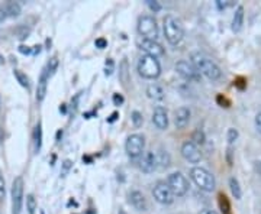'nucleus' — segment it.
I'll use <instances>...</instances> for the list:
<instances>
[{"instance_id":"34","label":"nucleus","mask_w":261,"mask_h":214,"mask_svg":"<svg viewBox=\"0 0 261 214\" xmlns=\"http://www.w3.org/2000/svg\"><path fill=\"white\" fill-rule=\"evenodd\" d=\"M122 103H123V97H122L120 94H118V93L113 94V105H115V106H120Z\"/></svg>"},{"instance_id":"16","label":"nucleus","mask_w":261,"mask_h":214,"mask_svg":"<svg viewBox=\"0 0 261 214\" xmlns=\"http://www.w3.org/2000/svg\"><path fill=\"white\" fill-rule=\"evenodd\" d=\"M129 201H131V204L134 206V209L138 210V212H147V210H148L147 200H145L144 194L140 193V191H132V193L129 194Z\"/></svg>"},{"instance_id":"7","label":"nucleus","mask_w":261,"mask_h":214,"mask_svg":"<svg viewBox=\"0 0 261 214\" xmlns=\"http://www.w3.org/2000/svg\"><path fill=\"white\" fill-rule=\"evenodd\" d=\"M145 149V138L140 133H134L126 139L125 143V151L128 154V157L131 158H140L142 157Z\"/></svg>"},{"instance_id":"17","label":"nucleus","mask_w":261,"mask_h":214,"mask_svg":"<svg viewBox=\"0 0 261 214\" xmlns=\"http://www.w3.org/2000/svg\"><path fill=\"white\" fill-rule=\"evenodd\" d=\"M48 72L47 70L42 71L41 74V78H40V83H38V87H37V100L38 102H42L45 99V94H47V81H48Z\"/></svg>"},{"instance_id":"12","label":"nucleus","mask_w":261,"mask_h":214,"mask_svg":"<svg viewBox=\"0 0 261 214\" xmlns=\"http://www.w3.org/2000/svg\"><path fill=\"white\" fill-rule=\"evenodd\" d=\"M140 48L145 53V55L154 56V58H160L165 54V50L162 48V45L157 41H150V39H141L138 42Z\"/></svg>"},{"instance_id":"26","label":"nucleus","mask_w":261,"mask_h":214,"mask_svg":"<svg viewBox=\"0 0 261 214\" xmlns=\"http://www.w3.org/2000/svg\"><path fill=\"white\" fill-rule=\"evenodd\" d=\"M131 120H132V125L134 127H141L144 125V117H142V113H140L138 110H134L131 113Z\"/></svg>"},{"instance_id":"3","label":"nucleus","mask_w":261,"mask_h":214,"mask_svg":"<svg viewBox=\"0 0 261 214\" xmlns=\"http://www.w3.org/2000/svg\"><path fill=\"white\" fill-rule=\"evenodd\" d=\"M137 68H138L140 75L147 80H156L161 74V65L158 62V59L154 56L145 55V54L138 59Z\"/></svg>"},{"instance_id":"21","label":"nucleus","mask_w":261,"mask_h":214,"mask_svg":"<svg viewBox=\"0 0 261 214\" xmlns=\"http://www.w3.org/2000/svg\"><path fill=\"white\" fill-rule=\"evenodd\" d=\"M157 155V162H158V165L161 166V168H167V166H170V163H171V157H170V154L165 151V149H160L158 152H156Z\"/></svg>"},{"instance_id":"1","label":"nucleus","mask_w":261,"mask_h":214,"mask_svg":"<svg viewBox=\"0 0 261 214\" xmlns=\"http://www.w3.org/2000/svg\"><path fill=\"white\" fill-rule=\"evenodd\" d=\"M190 59H192V64L196 67V70L209 80L216 81L222 77V71L219 65L203 53H193Z\"/></svg>"},{"instance_id":"39","label":"nucleus","mask_w":261,"mask_h":214,"mask_svg":"<svg viewBox=\"0 0 261 214\" xmlns=\"http://www.w3.org/2000/svg\"><path fill=\"white\" fill-rule=\"evenodd\" d=\"M256 126H257L259 132L261 133V113H259V114L256 116Z\"/></svg>"},{"instance_id":"24","label":"nucleus","mask_w":261,"mask_h":214,"mask_svg":"<svg viewBox=\"0 0 261 214\" xmlns=\"http://www.w3.org/2000/svg\"><path fill=\"white\" fill-rule=\"evenodd\" d=\"M6 13H7V16H12V18L19 16V13H20V6H19L18 3H15V1H10V3L6 4L4 15H6Z\"/></svg>"},{"instance_id":"20","label":"nucleus","mask_w":261,"mask_h":214,"mask_svg":"<svg viewBox=\"0 0 261 214\" xmlns=\"http://www.w3.org/2000/svg\"><path fill=\"white\" fill-rule=\"evenodd\" d=\"M119 80L122 81L123 86H126L129 83V64L126 61V58L122 59V62L119 65Z\"/></svg>"},{"instance_id":"27","label":"nucleus","mask_w":261,"mask_h":214,"mask_svg":"<svg viewBox=\"0 0 261 214\" xmlns=\"http://www.w3.org/2000/svg\"><path fill=\"white\" fill-rule=\"evenodd\" d=\"M26 210H28L29 214H34L35 210H37V200H35V197L32 194H29L26 197Z\"/></svg>"},{"instance_id":"5","label":"nucleus","mask_w":261,"mask_h":214,"mask_svg":"<svg viewBox=\"0 0 261 214\" xmlns=\"http://www.w3.org/2000/svg\"><path fill=\"white\" fill-rule=\"evenodd\" d=\"M138 32L142 36V39L157 41L158 36V25L154 16L145 15L138 19Z\"/></svg>"},{"instance_id":"38","label":"nucleus","mask_w":261,"mask_h":214,"mask_svg":"<svg viewBox=\"0 0 261 214\" xmlns=\"http://www.w3.org/2000/svg\"><path fill=\"white\" fill-rule=\"evenodd\" d=\"M19 51L22 54H32V50L29 47H25V45H20L19 47Z\"/></svg>"},{"instance_id":"4","label":"nucleus","mask_w":261,"mask_h":214,"mask_svg":"<svg viewBox=\"0 0 261 214\" xmlns=\"http://www.w3.org/2000/svg\"><path fill=\"white\" fill-rule=\"evenodd\" d=\"M190 178L192 181L196 184V187H199L202 191L212 193L216 187V181L215 177L209 172L208 169L202 168V166H195L190 171Z\"/></svg>"},{"instance_id":"45","label":"nucleus","mask_w":261,"mask_h":214,"mask_svg":"<svg viewBox=\"0 0 261 214\" xmlns=\"http://www.w3.org/2000/svg\"><path fill=\"white\" fill-rule=\"evenodd\" d=\"M3 64H4V58H3V56L0 55V65H3Z\"/></svg>"},{"instance_id":"11","label":"nucleus","mask_w":261,"mask_h":214,"mask_svg":"<svg viewBox=\"0 0 261 214\" xmlns=\"http://www.w3.org/2000/svg\"><path fill=\"white\" fill-rule=\"evenodd\" d=\"M181 155L190 163H199L202 160V152H201L199 146L196 143H193L192 141H186L181 145Z\"/></svg>"},{"instance_id":"22","label":"nucleus","mask_w":261,"mask_h":214,"mask_svg":"<svg viewBox=\"0 0 261 214\" xmlns=\"http://www.w3.org/2000/svg\"><path fill=\"white\" fill-rule=\"evenodd\" d=\"M41 145H42V129H41V123H38L34 130V151L38 152L41 149Z\"/></svg>"},{"instance_id":"9","label":"nucleus","mask_w":261,"mask_h":214,"mask_svg":"<svg viewBox=\"0 0 261 214\" xmlns=\"http://www.w3.org/2000/svg\"><path fill=\"white\" fill-rule=\"evenodd\" d=\"M176 71L184 78V80H189V81H201V77L202 74L196 70V67L192 64V61H186V59H181L176 64Z\"/></svg>"},{"instance_id":"42","label":"nucleus","mask_w":261,"mask_h":214,"mask_svg":"<svg viewBox=\"0 0 261 214\" xmlns=\"http://www.w3.org/2000/svg\"><path fill=\"white\" fill-rule=\"evenodd\" d=\"M199 214H218L216 212H213V210H202Z\"/></svg>"},{"instance_id":"2","label":"nucleus","mask_w":261,"mask_h":214,"mask_svg":"<svg viewBox=\"0 0 261 214\" xmlns=\"http://www.w3.org/2000/svg\"><path fill=\"white\" fill-rule=\"evenodd\" d=\"M162 29H164V36L165 39L168 41V44L171 45H177L183 41V36H184V28L181 25V22L173 16V15H167L164 18V22H162Z\"/></svg>"},{"instance_id":"8","label":"nucleus","mask_w":261,"mask_h":214,"mask_svg":"<svg viewBox=\"0 0 261 214\" xmlns=\"http://www.w3.org/2000/svg\"><path fill=\"white\" fill-rule=\"evenodd\" d=\"M153 196L156 198L157 203L162 204V206H170L174 203V194L171 193L170 187L167 185V182L164 181H158L154 188H153Z\"/></svg>"},{"instance_id":"46","label":"nucleus","mask_w":261,"mask_h":214,"mask_svg":"<svg viewBox=\"0 0 261 214\" xmlns=\"http://www.w3.org/2000/svg\"><path fill=\"white\" fill-rule=\"evenodd\" d=\"M41 214H44V213H42V212H41Z\"/></svg>"},{"instance_id":"32","label":"nucleus","mask_w":261,"mask_h":214,"mask_svg":"<svg viewBox=\"0 0 261 214\" xmlns=\"http://www.w3.org/2000/svg\"><path fill=\"white\" fill-rule=\"evenodd\" d=\"M147 4L150 6V9L151 10H154V12H160L161 10V6H160V3L158 1H154V0H147Z\"/></svg>"},{"instance_id":"36","label":"nucleus","mask_w":261,"mask_h":214,"mask_svg":"<svg viewBox=\"0 0 261 214\" xmlns=\"http://www.w3.org/2000/svg\"><path fill=\"white\" fill-rule=\"evenodd\" d=\"M4 197V179L0 177V198Z\"/></svg>"},{"instance_id":"28","label":"nucleus","mask_w":261,"mask_h":214,"mask_svg":"<svg viewBox=\"0 0 261 214\" xmlns=\"http://www.w3.org/2000/svg\"><path fill=\"white\" fill-rule=\"evenodd\" d=\"M192 142L196 143V145H202V143H205V135H203V132L196 130V132L193 133V136H192Z\"/></svg>"},{"instance_id":"35","label":"nucleus","mask_w":261,"mask_h":214,"mask_svg":"<svg viewBox=\"0 0 261 214\" xmlns=\"http://www.w3.org/2000/svg\"><path fill=\"white\" fill-rule=\"evenodd\" d=\"M71 168V160H64V163H62V171H61V174L62 175H65L67 172H68V169Z\"/></svg>"},{"instance_id":"43","label":"nucleus","mask_w":261,"mask_h":214,"mask_svg":"<svg viewBox=\"0 0 261 214\" xmlns=\"http://www.w3.org/2000/svg\"><path fill=\"white\" fill-rule=\"evenodd\" d=\"M256 169H257V172L261 175V160L260 162H257V165H256Z\"/></svg>"},{"instance_id":"23","label":"nucleus","mask_w":261,"mask_h":214,"mask_svg":"<svg viewBox=\"0 0 261 214\" xmlns=\"http://www.w3.org/2000/svg\"><path fill=\"white\" fill-rule=\"evenodd\" d=\"M229 187H231L232 196H234L237 200H241V197H242V191H241V187H240V182H238L237 178H231V179H229Z\"/></svg>"},{"instance_id":"37","label":"nucleus","mask_w":261,"mask_h":214,"mask_svg":"<svg viewBox=\"0 0 261 214\" xmlns=\"http://www.w3.org/2000/svg\"><path fill=\"white\" fill-rule=\"evenodd\" d=\"M216 4H218L219 9H226L231 3H225V1H222V0H216Z\"/></svg>"},{"instance_id":"14","label":"nucleus","mask_w":261,"mask_h":214,"mask_svg":"<svg viewBox=\"0 0 261 214\" xmlns=\"http://www.w3.org/2000/svg\"><path fill=\"white\" fill-rule=\"evenodd\" d=\"M153 123L156 125L157 129L165 130L168 127V114L167 110L162 106H157L153 113Z\"/></svg>"},{"instance_id":"44","label":"nucleus","mask_w":261,"mask_h":214,"mask_svg":"<svg viewBox=\"0 0 261 214\" xmlns=\"http://www.w3.org/2000/svg\"><path fill=\"white\" fill-rule=\"evenodd\" d=\"M4 19V10L3 9H0V23H1V20Z\"/></svg>"},{"instance_id":"18","label":"nucleus","mask_w":261,"mask_h":214,"mask_svg":"<svg viewBox=\"0 0 261 214\" xmlns=\"http://www.w3.org/2000/svg\"><path fill=\"white\" fill-rule=\"evenodd\" d=\"M242 26H244V7L238 6L237 12L234 15V19H232V31L235 34H238V32H241Z\"/></svg>"},{"instance_id":"13","label":"nucleus","mask_w":261,"mask_h":214,"mask_svg":"<svg viewBox=\"0 0 261 214\" xmlns=\"http://www.w3.org/2000/svg\"><path fill=\"white\" fill-rule=\"evenodd\" d=\"M158 166V162H157V155L154 151H148V152H144L141 160H140V168L145 172V174H151L154 172Z\"/></svg>"},{"instance_id":"29","label":"nucleus","mask_w":261,"mask_h":214,"mask_svg":"<svg viewBox=\"0 0 261 214\" xmlns=\"http://www.w3.org/2000/svg\"><path fill=\"white\" fill-rule=\"evenodd\" d=\"M57 67H58V58L57 56H54L50 59V62H48V65H47V72H48V75H52L55 71H57Z\"/></svg>"},{"instance_id":"19","label":"nucleus","mask_w":261,"mask_h":214,"mask_svg":"<svg viewBox=\"0 0 261 214\" xmlns=\"http://www.w3.org/2000/svg\"><path fill=\"white\" fill-rule=\"evenodd\" d=\"M147 96L150 99H153V100H162L164 96H165V93H164V90H162L161 86H158V84L154 83V84H150L147 87Z\"/></svg>"},{"instance_id":"6","label":"nucleus","mask_w":261,"mask_h":214,"mask_svg":"<svg viewBox=\"0 0 261 214\" xmlns=\"http://www.w3.org/2000/svg\"><path fill=\"white\" fill-rule=\"evenodd\" d=\"M167 185L170 187L174 197H183L189 191V182L181 172H171L167 177Z\"/></svg>"},{"instance_id":"30","label":"nucleus","mask_w":261,"mask_h":214,"mask_svg":"<svg viewBox=\"0 0 261 214\" xmlns=\"http://www.w3.org/2000/svg\"><path fill=\"white\" fill-rule=\"evenodd\" d=\"M16 35H18L19 39H25V38H28V35H29V29L25 28V26H20V28L16 29Z\"/></svg>"},{"instance_id":"10","label":"nucleus","mask_w":261,"mask_h":214,"mask_svg":"<svg viewBox=\"0 0 261 214\" xmlns=\"http://www.w3.org/2000/svg\"><path fill=\"white\" fill-rule=\"evenodd\" d=\"M23 204V179L22 177L15 178L12 185V206H13V214H20Z\"/></svg>"},{"instance_id":"31","label":"nucleus","mask_w":261,"mask_h":214,"mask_svg":"<svg viewBox=\"0 0 261 214\" xmlns=\"http://www.w3.org/2000/svg\"><path fill=\"white\" fill-rule=\"evenodd\" d=\"M237 139H238V130L234 129V127H231V129L228 130V142H229V143H234Z\"/></svg>"},{"instance_id":"33","label":"nucleus","mask_w":261,"mask_h":214,"mask_svg":"<svg viewBox=\"0 0 261 214\" xmlns=\"http://www.w3.org/2000/svg\"><path fill=\"white\" fill-rule=\"evenodd\" d=\"M95 45H96V48L103 50V48L107 47V41H106L104 38H98V39H96V42H95Z\"/></svg>"},{"instance_id":"41","label":"nucleus","mask_w":261,"mask_h":214,"mask_svg":"<svg viewBox=\"0 0 261 214\" xmlns=\"http://www.w3.org/2000/svg\"><path fill=\"white\" fill-rule=\"evenodd\" d=\"M109 65L112 67V65H113V62H112V61H109ZM110 74H112V68H109V70H107V67H106V75H110Z\"/></svg>"},{"instance_id":"25","label":"nucleus","mask_w":261,"mask_h":214,"mask_svg":"<svg viewBox=\"0 0 261 214\" xmlns=\"http://www.w3.org/2000/svg\"><path fill=\"white\" fill-rule=\"evenodd\" d=\"M13 74H15V78L18 80V83H19L22 87L29 89V78L26 77V74H25V72H22V71H19V70H15V71H13Z\"/></svg>"},{"instance_id":"15","label":"nucleus","mask_w":261,"mask_h":214,"mask_svg":"<svg viewBox=\"0 0 261 214\" xmlns=\"http://www.w3.org/2000/svg\"><path fill=\"white\" fill-rule=\"evenodd\" d=\"M190 116H192V113H190L189 107H179L174 111V125H176V127L177 129H184L190 122Z\"/></svg>"},{"instance_id":"40","label":"nucleus","mask_w":261,"mask_h":214,"mask_svg":"<svg viewBox=\"0 0 261 214\" xmlns=\"http://www.w3.org/2000/svg\"><path fill=\"white\" fill-rule=\"evenodd\" d=\"M118 116H119L118 113H113V114H112V116L109 117V120H107V122H110V123H112V122H115V120L118 119Z\"/></svg>"}]
</instances>
